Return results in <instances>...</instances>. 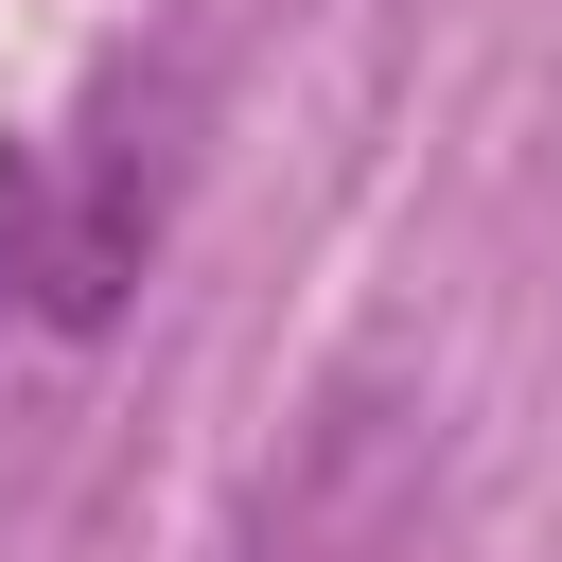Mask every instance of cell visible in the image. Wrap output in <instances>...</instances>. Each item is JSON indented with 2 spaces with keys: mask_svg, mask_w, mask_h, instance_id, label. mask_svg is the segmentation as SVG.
<instances>
[{
  "mask_svg": "<svg viewBox=\"0 0 562 562\" xmlns=\"http://www.w3.org/2000/svg\"><path fill=\"white\" fill-rule=\"evenodd\" d=\"M404 509H422V422L386 386H334L281 439V474L246 492V544L228 562H404Z\"/></svg>",
  "mask_w": 562,
  "mask_h": 562,
  "instance_id": "1",
  "label": "cell"
}]
</instances>
